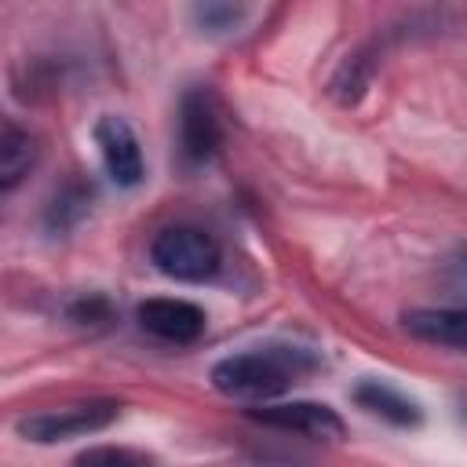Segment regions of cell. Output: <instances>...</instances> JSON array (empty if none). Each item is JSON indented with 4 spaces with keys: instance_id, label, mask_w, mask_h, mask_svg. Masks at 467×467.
Returning <instances> with one entry per match:
<instances>
[{
    "instance_id": "obj_12",
    "label": "cell",
    "mask_w": 467,
    "mask_h": 467,
    "mask_svg": "<svg viewBox=\"0 0 467 467\" xmlns=\"http://www.w3.org/2000/svg\"><path fill=\"white\" fill-rule=\"evenodd\" d=\"M244 15H248V7H241V4H197V7H190V18L204 33H230L244 22Z\"/></svg>"
},
{
    "instance_id": "obj_1",
    "label": "cell",
    "mask_w": 467,
    "mask_h": 467,
    "mask_svg": "<svg viewBox=\"0 0 467 467\" xmlns=\"http://www.w3.org/2000/svg\"><path fill=\"white\" fill-rule=\"evenodd\" d=\"M317 368H321V358L310 347L263 343V347H248V350L219 358L208 379L223 398L266 405V401H277L296 383H303L306 376H314Z\"/></svg>"
},
{
    "instance_id": "obj_8",
    "label": "cell",
    "mask_w": 467,
    "mask_h": 467,
    "mask_svg": "<svg viewBox=\"0 0 467 467\" xmlns=\"http://www.w3.org/2000/svg\"><path fill=\"white\" fill-rule=\"evenodd\" d=\"M350 398H354V405H358L361 412H368V416H376V420H383V423H390V427H398V431H412V427L423 423L420 401L409 398L405 390H398V387L387 383V379L365 376V379L354 383Z\"/></svg>"
},
{
    "instance_id": "obj_7",
    "label": "cell",
    "mask_w": 467,
    "mask_h": 467,
    "mask_svg": "<svg viewBox=\"0 0 467 467\" xmlns=\"http://www.w3.org/2000/svg\"><path fill=\"white\" fill-rule=\"evenodd\" d=\"M135 317H139L142 332H150L161 343H175V347L197 343L208 328V314L197 303L179 299V296H153V299L139 303Z\"/></svg>"
},
{
    "instance_id": "obj_2",
    "label": "cell",
    "mask_w": 467,
    "mask_h": 467,
    "mask_svg": "<svg viewBox=\"0 0 467 467\" xmlns=\"http://www.w3.org/2000/svg\"><path fill=\"white\" fill-rule=\"evenodd\" d=\"M150 263L171 281L201 285L223 270V248L208 230H201L193 223H175V226H164L153 234Z\"/></svg>"
},
{
    "instance_id": "obj_10",
    "label": "cell",
    "mask_w": 467,
    "mask_h": 467,
    "mask_svg": "<svg viewBox=\"0 0 467 467\" xmlns=\"http://www.w3.org/2000/svg\"><path fill=\"white\" fill-rule=\"evenodd\" d=\"M36 157H40L36 135L29 128H22L15 117H7L4 131H0V190L11 193L36 168Z\"/></svg>"
},
{
    "instance_id": "obj_14",
    "label": "cell",
    "mask_w": 467,
    "mask_h": 467,
    "mask_svg": "<svg viewBox=\"0 0 467 467\" xmlns=\"http://www.w3.org/2000/svg\"><path fill=\"white\" fill-rule=\"evenodd\" d=\"M460 416H463V420H467V398H463V401H460Z\"/></svg>"
},
{
    "instance_id": "obj_13",
    "label": "cell",
    "mask_w": 467,
    "mask_h": 467,
    "mask_svg": "<svg viewBox=\"0 0 467 467\" xmlns=\"http://www.w3.org/2000/svg\"><path fill=\"white\" fill-rule=\"evenodd\" d=\"M452 274H456V281H463V285H467V248L452 259Z\"/></svg>"
},
{
    "instance_id": "obj_11",
    "label": "cell",
    "mask_w": 467,
    "mask_h": 467,
    "mask_svg": "<svg viewBox=\"0 0 467 467\" xmlns=\"http://www.w3.org/2000/svg\"><path fill=\"white\" fill-rule=\"evenodd\" d=\"M73 467H161V460L135 445H88Z\"/></svg>"
},
{
    "instance_id": "obj_5",
    "label": "cell",
    "mask_w": 467,
    "mask_h": 467,
    "mask_svg": "<svg viewBox=\"0 0 467 467\" xmlns=\"http://www.w3.org/2000/svg\"><path fill=\"white\" fill-rule=\"evenodd\" d=\"M91 139L99 146V161L106 168V175L120 186V190H135L146 179V157H142V142L135 135V128L117 117V113H102L91 128Z\"/></svg>"
},
{
    "instance_id": "obj_6",
    "label": "cell",
    "mask_w": 467,
    "mask_h": 467,
    "mask_svg": "<svg viewBox=\"0 0 467 467\" xmlns=\"http://www.w3.org/2000/svg\"><path fill=\"white\" fill-rule=\"evenodd\" d=\"M248 416L263 427L299 434L310 441H343L347 434L343 416L325 401H266V405L248 409Z\"/></svg>"
},
{
    "instance_id": "obj_3",
    "label": "cell",
    "mask_w": 467,
    "mask_h": 467,
    "mask_svg": "<svg viewBox=\"0 0 467 467\" xmlns=\"http://www.w3.org/2000/svg\"><path fill=\"white\" fill-rule=\"evenodd\" d=\"M120 401L117 398H88V401H69L58 409H40V412H26L15 420V434L22 441L33 445H58V441H73V438H88L106 431L109 423H117L120 416Z\"/></svg>"
},
{
    "instance_id": "obj_4",
    "label": "cell",
    "mask_w": 467,
    "mask_h": 467,
    "mask_svg": "<svg viewBox=\"0 0 467 467\" xmlns=\"http://www.w3.org/2000/svg\"><path fill=\"white\" fill-rule=\"evenodd\" d=\"M175 142L186 168L208 164L223 146V109L208 88H190L179 99V120H175Z\"/></svg>"
},
{
    "instance_id": "obj_9",
    "label": "cell",
    "mask_w": 467,
    "mask_h": 467,
    "mask_svg": "<svg viewBox=\"0 0 467 467\" xmlns=\"http://www.w3.org/2000/svg\"><path fill=\"white\" fill-rule=\"evenodd\" d=\"M401 328L420 343L467 354V306H412L401 314Z\"/></svg>"
}]
</instances>
